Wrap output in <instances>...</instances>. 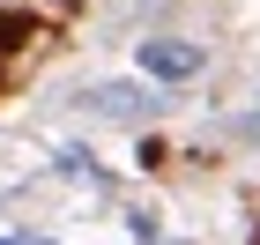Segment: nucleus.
I'll list each match as a JSON object with an SVG mask.
<instances>
[{"instance_id":"nucleus-7","label":"nucleus","mask_w":260,"mask_h":245,"mask_svg":"<svg viewBox=\"0 0 260 245\" xmlns=\"http://www.w3.org/2000/svg\"><path fill=\"white\" fill-rule=\"evenodd\" d=\"M30 245H52V238H30Z\"/></svg>"},{"instance_id":"nucleus-6","label":"nucleus","mask_w":260,"mask_h":245,"mask_svg":"<svg viewBox=\"0 0 260 245\" xmlns=\"http://www.w3.org/2000/svg\"><path fill=\"white\" fill-rule=\"evenodd\" d=\"M0 245H30V238H22V230H0Z\"/></svg>"},{"instance_id":"nucleus-2","label":"nucleus","mask_w":260,"mask_h":245,"mask_svg":"<svg viewBox=\"0 0 260 245\" xmlns=\"http://www.w3.org/2000/svg\"><path fill=\"white\" fill-rule=\"evenodd\" d=\"M82 112H97V119H156L164 97L149 89V82H89V89H75Z\"/></svg>"},{"instance_id":"nucleus-3","label":"nucleus","mask_w":260,"mask_h":245,"mask_svg":"<svg viewBox=\"0 0 260 245\" xmlns=\"http://www.w3.org/2000/svg\"><path fill=\"white\" fill-rule=\"evenodd\" d=\"M60 179L82 186V193H112V179L97 171V156H89V149H60Z\"/></svg>"},{"instance_id":"nucleus-1","label":"nucleus","mask_w":260,"mask_h":245,"mask_svg":"<svg viewBox=\"0 0 260 245\" xmlns=\"http://www.w3.org/2000/svg\"><path fill=\"white\" fill-rule=\"evenodd\" d=\"M134 60H141V75L156 82V89H179V82H193L201 67H208V52H201V45H186V38H141Z\"/></svg>"},{"instance_id":"nucleus-5","label":"nucleus","mask_w":260,"mask_h":245,"mask_svg":"<svg viewBox=\"0 0 260 245\" xmlns=\"http://www.w3.org/2000/svg\"><path fill=\"white\" fill-rule=\"evenodd\" d=\"M238 134H245V142L260 149V104H253V112H245V119H238Z\"/></svg>"},{"instance_id":"nucleus-4","label":"nucleus","mask_w":260,"mask_h":245,"mask_svg":"<svg viewBox=\"0 0 260 245\" xmlns=\"http://www.w3.org/2000/svg\"><path fill=\"white\" fill-rule=\"evenodd\" d=\"M126 238L134 245H164V216L156 208H126Z\"/></svg>"}]
</instances>
